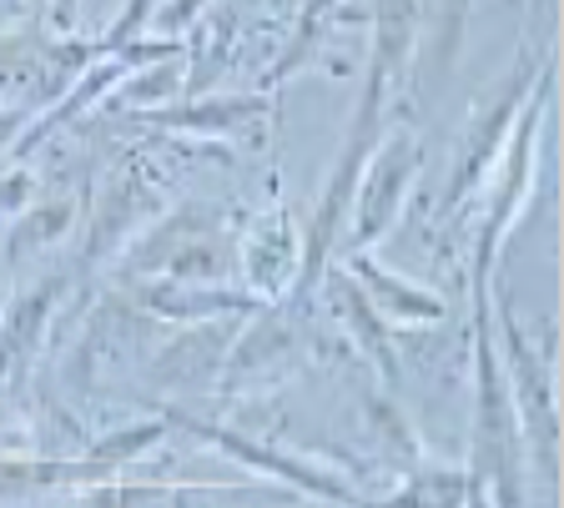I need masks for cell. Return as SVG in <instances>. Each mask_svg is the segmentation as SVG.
Listing matches in <instances>:
<instances>
[{"instance_id": "obj_7", "label": "cell", "mask_w": 564, "mask_h": 508, "mask_svg": "<svg viewBox=\"0 0 564 508\" xmlns=\"http://www.w3.org/2000/svg\"><path fill=\"white\" fill-rule=\"evenodd\" d=\"M303 262V232L288 207H272L262 217H247L237 227V277L258 302H288Z\"/></svg>"}, {"instance_id": "obj_25", "label": "cell", "mask_w": 564, "mask_h": 508, "mask_svg": "<svg viewBox=\"0 0 564 508\" xmlns=\"http://www.w3.org/2000/svg\"><path fill=\"white\" fill-rule=\"evenodd\" d=\"M76 5H82V0H56V25H70V21H76Z\"/></svg>"}, {"instance_id": "obj_16", "label": "cell", "mask_w": 564, "mask_h": 508, "mask_svg": "<svg viewBox=\"0 0 564 508\" xmlns=\"http://www.w3.org/2000/svg\"><path fill=\"white\" fill-rule=\"evenodd\" d=\"M343 267L358 277L364 297L373 302L378 318H383L393 332H399V328H429V322H444V312H448L444 297L429 292V287L413 283V277H399L393 267H383L373 252H348V257H343Z\"/></svg>"}, {"instance_id": "obj_15", "label": "cell", "mask_w": 564, "mask_h": 508, "mask_svg": "<svg viewBox=\"0 0 564 508\" xmlns=\"http://www.w3.org/2000/svg\"><path fill=\"white\" fill-rule=\"evenodd\" d=\"M162 212V197H156L152 181H141L137 172L121 177L111 191H101V201L91 207V232H86V252H82V273L101 267L106 257H117L141 227Z\"/></svg>"}, {"instance_id": "obj_17", "label": "cell", "mask_w": 564, "mask_h": 508, "mask_svg": "<svg viewBox=\"0 0 564 508\" xmlns=\"http://www.w3.org/2000/svg\"><path fill=\"white\" fill-rule=\"evenodd\" d=\"M272 117L268 91H242V96H202V101H182V107H147L141 121L172 131H192V136H242V131L262 126Z\"/></svg>"}, {"instance_id": "obj_3", "label": "cell", "mask_w": 564, "mask_h": 508, "mask_svg": "<svg viewBox=\"0 0 564 508\" xmlns=\"http://www.w3.org/2000/svg\"><path fill=\"white\" fill-rule=\"evenodd\" d=\"M494 318V347H499V367H505L509 398H514L519 428H524V459H534L544 488L560 478V393H554V332L534 338L524 322L514 318L509 292L494 287L489 297Z\"/></svg>"}, {"instance_id": "obj_8", "label": "cell", "mask_w": 564, "mask_h": 508, "mask_svg": "<svg viewBox=\"0 0 564 508\" xmlns=\"http://www.w3.org/2000/svg\"><path fill=\"white\" fill-rule=\"evenodd\" d=\"M162 328L166 322L147 318L131 297L127 302H121V297H106L101 308H96V318L82 328V343H76V353H70L66 383L76 393H91L101 373L121 367L131 353H141V347L152 343V338H162Z\"/></svg>"}, {"instance_id": "obj_12", "label": "cell", "mask_w": 564, "mask_h": 508, "mask_svg": "<svg viewBox=\"0 0 564 508\" xmlns=\"http://www.w3.org/2000/svg\"><path fill=\"white\" fill-rule=\"evenodd\" d=\"M297 312L303 308H293V302H268V308L252 312L247 328H237L232 347H227L217 388L242 393V388H258L262 378H278L297 353Z\"/></svg>"}, {"instance_id": "obj_4", "label": "cell", "mask_w": 564, "mask_h": 508, "mask_svg": "<svg viewBox=\"0 0 564 508\" xmlns=\"http://www.w3.org/2000/svg\"><path fill=\"white\" fill-rule=\"evenodd\" d=\"M166 423L172 428H187L192 438H202L207 449H217L223 459L242 463V468L262 473V478H278L288 484L293 494L303 498H317V504H333V508H378L364 488H352L343 473H333L328 463H313L303 453H288V449H272V443H258V438L237 433V428H223V423H207V418L187 413V408H166Z\"/></svg>"}, {"instance_id": "obj_23", "label": "cell", "mask_w": 564, "mask_h": 508, "mask_svg": "<svg viewBox=\"0 0 564 508\" xmlns=\"http://www.w3.org/2000/svg\"><path fill=\"white\" fill-rule=\"evenodd\" d=\"M152 11H156V0H127V11H121V21L106 31L101 51H117V46H127V41H137L141 31H147V21H152Z\"/></svg>"}, {"instance_id": "obj_6", "label": "cell", "mask_w": 564, "mask_h": 508, "mask_svg": "<svg viewBox=\"0 0 564 508\" xmlns=\"http://www.w3.org/2000/svg\"><path fill=\"white\" fill-rule=\"evenodd\" d=\"M423 172V142L413 131H393L373 146L364 166V181L352 191V212L343 227V242L348 252H373L403 217V201H409L413 181Z\"/></svg>"}, {"instance_id": "obj_21", "label": "cell", "mask_w": 564, "mask_h": 508, "mask_svg": "<svg viewBox=\"0 0 564 508\" xmlns=\"http://www.w3.org/2000/svg\"><path fill=\"white\" fill-rule=\"evenodd\" d=\"M166 433H172L166 413L162 418H141V423H127V428H117V433L91 438L82 453L86 459H96V463H106V468H121V463H137L147 449H156Z\"/></svg>"}, {"instance_id": "obj_24", "label": "cell", "mask_w": 564, "mask_h": 508, "mask_svg": "<svg viewBox=\"0 0 564 508\" xmlns=\"http://www.w3.org/2000/svg\"><path fill=\"white\" fill-rule=\"evenodd\" d=\"M458 508H494L489 488H484V484H479V478H474V484H469V494H464V504H458Z\"/></svg>"}, {"instance_id": "obj_20", "label": "cell", "mask_w": 564, "mask_h": 508, "mask_svg": "<svg viewBox=\"0 0 564 508\" xmlns=\"http://www.w3.org/2000/svg\"><path fill=\"white\" fill-rule=\"evenodd\" d=\"M469 484H474L469 468H419L399 494L383 498L378 508H458Z\"/></svg>"}, {"instance_id": "obj_11", "label": "cell", "mask_w": 564, "mask_h": 508, "mask_svg": "<svg viewBox=\"0 0 564 508\" xmlns=\"http://www.w3.org/2000/svg\"><path fill=\"white\" fill-rule=\"evenodd\" d=\"M242 322L247 318L192 322V328H182L176 338H162V347H156L152 363H147V383H152L156 393H172V398L212 388V383L223 378L227 347H232Z\"/></svg>"}, {"instance_id": "obj_9", "label": "cell", "mask_w": 564, "mask_h": 508, "mask_svg": "<svg viewBox=\"0 0 564 508\" xmlns=\"http://www.w3.org/2000/svg\"><path fill=\"white\" fill-rule=\"evenodd\" d=\"M232 227H237V217L223 201H182L172 212H156L152 222L131 236L127 247H121L117 273L127 277V283H137V277H162L182 247H192V242H202V236H212V232H232Z\"/></svg>"}, {"instance_id": "obj_10", "label": "cell", "mask_w": 564, "mask_h": 508, "mask_svg": "<svg viewBox=\"0 0 564 508\" xmlns=\"http://www.w3.org/2000/svg\"><path fill=\"white\" fill-rule=\"evenodd\" d=\"M131 302L147 318L166 322V328H192V322H223V318H252L258 297L247 292L242 283H187V277H137L131 283Z\"/></svg>"}, {"instance_id": "obj_18", "label": "cell", "mask_w": 564, "mask_h": 508, "mask_svg": "<svg viewBox=\"0 0 564 508\" xmlns=\"http://www.w3.org/2000/svg\"><path fill=\"white\" fill-rule=\"evenodd\" d=\"M76 207H82V197L76 191H61V197L51 201H31L25 212H15V227L6 232V267H25V257H35L41 247H56L61 236L70 232V222H76Z\"/></svg>"}, {"instance_id": "obj_13", "label": "cell", "mask_w": 564, "mask_h": 508, "mask_svg": "<svg viewBox=\"0 0 564 508\" xmlns=\"http://www.w3.org/2000/svg\"><path fill=\"white\" fill-rule=\"evenodd\" d=\"M317 292L328 297L333 308V322L343 328V338L352 343V353L364 357V363L378 367V378H383V388H393L399 383V343H393V328H388L383 318H378V308L364 297V287H358V277L343 267L338 257L328 262V273H323V283H317Z\"/></svg>"}, {"instance_id": "obj_1", "label": "cell", "mask_w": 564, "mask_h": 508, "mask_svg": "<svg viewBox=\"0 0 564 508\" xmlns=\"http://www.w3.org/2000/svg\"><path fill=\"white\" fill-rule=\"evenodd\" d=\"M550 101H554V60L534 76L524 107L514 117V131H509L505 152L494 162V172L484 177L479 201H484V222L479 236H474V257H469V292L474 302L494 292V262L505 252V236L519 227V212L529 207V191H534V177H540V146H544V121H550Z\"/></svg>"}, {"instance_id": "obj_2", "label": "cell", "mask_w": 564, "mask_h": 508, "mask_svg": "<svg viewBox=\"0 0 564 508\" xmlns=\"http://www.w3.org/2000/svg\"><path fill=\"white\" fill-rule=\"evenodd\" d=\"M383 107H388V76L368 60V81H364V96H358V111H352L348 136H343L338 162H333V177L323 187V197H317V212L303 232V262H297V283H293V297H288L293 308L313 302L328 262L338 257L343 227H348V212H352V191L364 181V166L373 156V146L383 142Z\"/></svg>"}, {"instance_id": "obj_22", "label": "cell", "mask_w": 564, "mask_h": 508, "mask_svg": "<svg viewBox=\"0 0 564 508\" xmlns=\"http://www.w3.org/2000/svg\"><path fill=\"white\" fill-rule=\"evenodd\" d=\"M35 191H41V181L25 172V166H0V212H25L35 201Z\"/></svg>"}, {"instance_id": "obj_5", "label": "cell", "mask_w": 564, "mask_h": 508, "mask_svg": "<svg viewBox=\"0 0 564 508\" xmlns=\"http://www.w3.org/2000/svg\"><path fill=\"white\" fill-rule=\"evenodd\" d=\"M544 66H550V51H524V56L514 60V71L494 86V96L469 117V126L458 136L454 177H448V187H444L448 217H458L479 197L484 177L494 172V162H499V152H505V142H509V131H514V117H519V107H524L529 86H534V76H540Z\"/></svg>"}, {"instance_id": "obj_19", "label": "cell", "mask_w": 564, "mask_h": 508, "mask_svg": "<svg viewBox=\"0 0 564 508\" xmlns=\"http://www.w3.org/2000/svg\"><path fill=\"white\" fill-rule=\"evenodd\" d=\"M413 36H419V0H373V66L388 81L409 71Z\"/></svg>"}, {"instance_id": "obj_14", "label": "cell", "mask_w": 564, "mask_h": 508, "mask_svg": "<svg viewBox=\"0 0 564 508\" xmlns=\"http://www.w3.org/2000/svg\"><path fill=\"white\" fill-rule=\"evenodd\" d=\"M70 292V273H56L46 283L25 287L11 308L0 312V383H15L25 367L35 363L41 343H46V328L56 322V308Z\"/></svg>"}]
</instances>
